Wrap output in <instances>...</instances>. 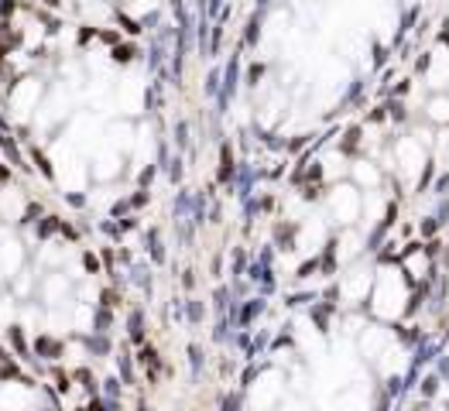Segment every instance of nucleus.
I'll return each instance as SVG.
<instances>
[{
	"label": "nucleus",
	"instance_id": "f257e3e1",
	"mask_svg": "<svg viewBox=\"0 0 449 411\" xmlns=\"http://www.w3.org/2000/svg\"><path fill=\"white\" fill-rule=\"evenodd\" d=\"M41 353H59V342H48V340H41Z\"/></svg>",
	"mask_w": 449,
	"mask_h": 411
}]
</instances>
